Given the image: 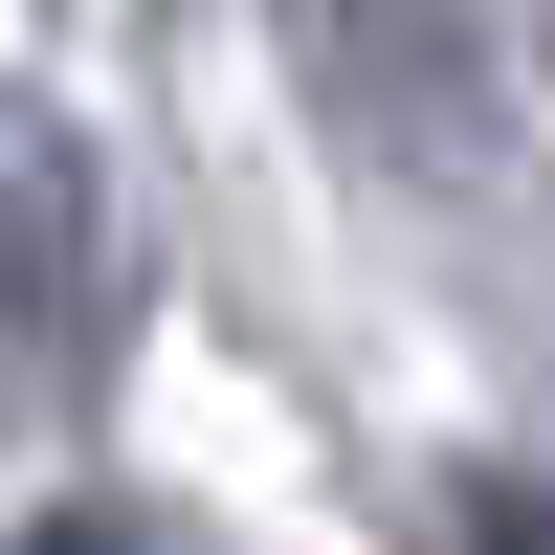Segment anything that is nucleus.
<instances>
[{"instance_id":"nucleus-1","label":"nucleus","mask_w":555,"mask_h":555,"mask_svg":"<svg viewBox=\"0 0 555 555\" xmlns=\"http://www.w3.org/2000/svg\"><path fill=\"white\" fill-rule=\"evenodd\" d=\"M89 178L44 156V133H0V444H44L67 423V378H89Z\"/></svg>"},{"instance_id":"nucleus-2","label":"nucleus","mask_w":555,"mask_h":555,"mask_svg":"<svg viewBox=\"0 0 555 555\" xmlns=\"http://www.w3.org/2000/svg\"><path fill=\"white\" fill-rule=\"evenodd\" d=\"M444 555H555V489H512V467H467V489H444Z\"/></svg>"},{"instance_id":"nucleus-3","label":"nucleus","mask_w":555,"mask_h":555,"mask_svg":"<svg viewBox=\"0 0 555 555\" xmlns=\"http://www.w3.org/2000/svg\"><path fill=\"white\" fill-rule=\"evenodd\" d=\"M0 555H178L156 512H44V533H0Z\"/></svg>"}]
</instances>
